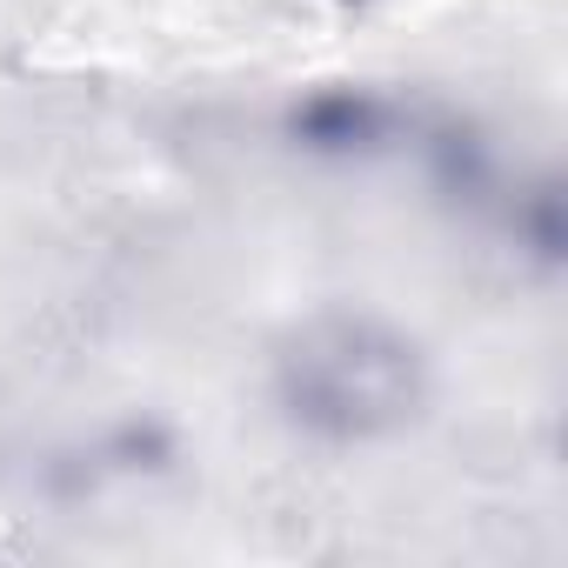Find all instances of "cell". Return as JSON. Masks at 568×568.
Instances as JSON below:
<instances>
[{
    "label": "cell",
    "mask_w": 568,
    "mask_h": 568,
    "mask_svg": "<svg viewBox=\"0 0 568 568\" xmlns=\"http://www.w3.org/2000/svg\"><path fill=\"white\" fill-rule=\"evenodd\" d=\"M435 368L415 328L382 308H315L267 348V402L315 448H375L428 415Z\"/></svg>",
    "instance_id": "cell-1"
},
{
    "label": "cell",
    "mask_w": 568,
    "mask_h": 568,
    "mask_svg": "<svg viewBox=\"0 0 568 568\" xmlns=\"http://www.w3.org/2000/svg\"><path fill=\"white\" fill-rule=\"evenodd\" d=\"M435 108L395 94V88H375V81H322L308 94L288 101L281 114V134H288L295 154H315V161H402L428 148L435 134Z\"/></svg>",
    "instance_id": "cell-2"
}]
</instances>
